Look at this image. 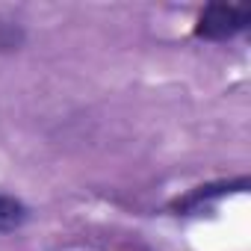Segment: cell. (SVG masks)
I'll use <instances>...</instances> for the list:
<instances>
[{"instance_id": "6da1fadb", "label": "cell", "mask_w": 251, "mask_h": 251, "mask_svg": "<svg viewBox=\"0 0 251 251\" xmlns=\"http://www.w3.org/2000/svg\"><path fill=\"white\" fill-rule=\"evenodd\" d=\"M248 24H251V12H248V9H242V6H227V3H210V6L201 12L198 24H195V36H198V39H213V42H219V39L236 36V33L245 30Z\"/></svg>"}, {"instance_id": "7a4b0ae2", "label": "cell", "mask_w": 251, "mask_h": 251, "mask_svg": "<svg viewBox=\"0 0 251 251\" xmlns=\"http://www.w3.org/2000/svg\"><path fill=\"white\" fill-rule=\"evenodd\" d=\"M24 207L9 198V195H0V230H15L21 222H24Z\"/></svg>"}]
</instances>
